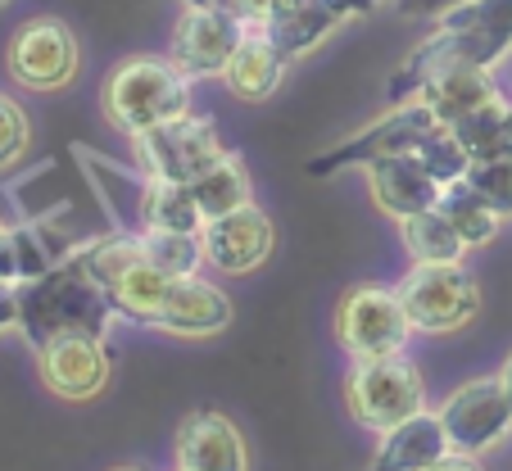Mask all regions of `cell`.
Masks as SVG:
<instances>
[{
	"instance_id": "6da1fadb",
	"label": "cell",
	"mask_w": 512,
	"mask_h": 471,
	"mask_svg": "<svg viewBox=\"0 0 512 471\" xmlns=\"http://www.w3.org/2000/svg\"><path fill=\"white\" fill-rule=\"evenodd\" d=\"M19 304V331L28 345H46L55 336H109V322L118 318L109 304L105 286L78 263V254H68L64 263L46 272V277L28 281L14 290Z\"/></svg>"
},
{
	"instance_id": "7a4b0ae2",
	"label": "cell",
	"mask_w": 512,
	"mask_h": 471,
	"mask_svg": "<svg viewBox=\"0 0 512 471\" xmlns=\"http://www.w3.org/2000/svg\"><path fill=\"white\" fill-rule=\"evenodd\" d=\"M105 114L118 132L141 136L168 118L191 114V77L159 55H132L109 73Z\"/></svg>"
},
{
	"instance_id": "3957f363",
	"label": "cell",
	"mask_w": 512,
	"mask_h": 471,
	"mask_svg": "<svg viewBox=\"0 0 512 471\" xmlns=\"http://www.w3.org/2000/svg\"><path fill=\"white\" fill-rule=\"evenodd\" d=\"M78 254V263L91 272V277L105 286L109 304H114L118 318L141 322V327H155L159 308H164V295L173 286L168 272H159L155 263L145 259L141 241L136 236H123V231H109L100 241H87Z\"/></svg>"
},
{
	"instance_id": "277c9868",
	"label": "cell",
	"mask_w": 512,
	"mask_h": 471,
	"mask_svg": "<svg viewBox=\"0 0 512 471\" xmlns=\"http://www.w3.org/2000/svg\"><path fill=\"white\" fill-rule=\"evenodd\" d=\"M345 404L349 417L368 431H395L399 422L426 413V385L422 372L404 354L390 358H358L345 376Z\"/></svg>"
},
{
	"instance_id": "5b68a950",
	"label": "cell",
	"mask_w": 512,
	"mask_h": 471,
	"mask_svg": "<svg viewBox=\"0 0 512 471\" xmlns=\"http://www.w3.org/2000/svg\"><path fill=\"white\" fill-rule=\"evenodd\" d=\"M399 299L408 308L413 331L426 336H449L463 331L481 313V286L463 263H413L399 281Z\"/></svg>"
},
{
	"instance_id": "8992f818",
	"label": "cell",
	"mask_w": 512,
	"mask_h": 471,
	"mask_svg": "<svg viewBox=\"0 0 512 471\" xmlns=\"http://www.w3.org/2000/svg\"><path fill=\"white\" fill-rule=\"evenodd\" d=\"M435 127H445V123H435V114L422 100H404V105H395L390 114H381L377 123L358 127V132H349L340 145H331L327 154L309 159V177H331V173H340V168H368V164H377V159L417 154V145H422Z\"/></svg>"
},
{
	"instance_id": "52a82bcc",
	"label": "cell",
	"mask_w": 512,
	"mask_h": 471,
	"mask_svg": "<svg viewBox=\"0 0 512 471\" xmlns=\"http://www.w3.org/2000/svg\"><path fill=\"white\" fill-rule=\"evenodd\" d=\"M413 322L399 299V290L386 286H354L336 308V340L349 358H390L404 354Z\"/></svg>"
},
{
	"instance_id": "ba28073f",
	"label": "cell",
	"mask_w": 512,
	"mask_h": 471,
	"mask_svg": "<svg viewBox=\"0 0 512 471\" xmlns=\"http://www.w3.org/2000/svg\"><path fill=\"white\" fill-rule=\"evenodd\" d=\"M132 145H136L141 173L164 177V182H195L209 164H218L223 154H232L223 145V132H218L209 118H195V114L168 118V123L132 136Z\"/></svg>"
},
{
	"instance_id": "9c48e42d",
	"label": "cell",
	"mask_w": 512,
	"mask_h": 471,
	"mask_svg": "<svg viewBox=\"0 0 512 471\" xmlns=\"http://www.w3.org/2000/svg\"><path fill=\"white\" fill-rule=\"evenodd\" d=\"M78 37L64 19H28L5 46V68L23 91H59L78 77Z\"/></svg>"
},
{
	"instance_id": "30bf717a",
	"label": "cell",
	"mask_w": 512,
	"mask_h": 471,
	"mask_svg": "<svg viewBox=\"0 0 512 471\" xmlns=\"http://www.w3.org/2000/svg\"><path fill=\"white\" fill-rule=\"evenodd\" d=\"M245 32H250V23H245L232 5H186V10L177 14L168 59H173L186 77H223L227 59L236 55Z\"/></svg>"
},
{
	"instance_id": "8fae6325",
	"label": "cell",
	"mask_w": 512,
	"mask_h": 471,
	"mask_svg": "<svg viewBox=\"0 0 512 471\" xmlns=\"http://www.w3.org/2000/svg\"><path fill=\"white\" fill-rule=\"evenodd\" d=\"M449 449L458 453H485L512 431V404L499 376H476L463 381L454 395L440 404Z\"/></svg>"
},
{
	"instance_id": "7c38bea8",
	"label": "cell",
	"mask_w": 512,
	"mask_h": 471,
	"mask_svg": "<svg viewBox=\"0 0 512 471\" xmlns=\"http://www.w3.org/2000/svg\"><path fill=\"white\" fill-rule=\"evenodd\" d=\"M200 245H204V263L227 277H245V272L263 268L277 245V227L259 204H241L232 213H218L200 227Z\"/></svg>"
},
{
	"instance_id": "4fadbf2b",
	"label": "cell",
	"mask_w": 512,
	"mask_h": 471,
	"mask_svg": "<svg viewBox=\"0 0 512 471\" xmlns=\"http://www.w3.org/2000/svg\"><path fill=\"white\" fill-rule=\"evenodd\" d=\"M499 55H508L499 41L481 37V32H458V28H440V23H435L431 37H426L422 46H413V55H408L404 64H399V73L386 82V96L395 100V105H399V100H413L435 73L458 68V64L490 68Z\"/></svg>"
},
{
	"instance_id": "5bb4252c",
	"label": "cell",
	"mask_w": 512,
	"mask_h": 471,
	"mask_svg": "<svg viewBox=\"0 0 512 471\" xmlns=\"http://www.w3.org/2000/svg\"><path fill=\"white\" fill-rule=\"evenodd\" d=\"M37 372L59 399H96L109 385V349L100 336H55L37 345Z\"/></svg>"
},
{
	"instance_id": "9a60e30c",
	"label": "cell",
	"mask_w": 512,
	"mask_h": 471,
	"mask_svg": "<svg viewBox=\"0 0 512 471\" xmlns=\"http://www.w3.org/2000/svg\"><path fill=\"white\" fill-rule=\"evenodd\" d=\"M78 164L87 173V186L96 191L100 209H105L109 227L123 231V236H136L141 241L145 231V195H150V173H132V168L114 164L96 150H78Z\"/></svg>"
},
{
	"instance_id": "2e32d148",
	"label": "cell",
	"mask_w": 512,
	"mask_h": 471,
	"mask_svg": "<svg viewBox=\"0 0 512 471\" xmlns=\"http://www.w3.org/2000/svg\"><path fill=\"white\" fill-rule=\"evenodd\" d=\"M232 313L236 308L227 299V290H218L200 272H191V277H173L155 327L168 331V336H218V331L232 327Z\"/></svg>"
},
{
	"instance_id": "e0dca14e",
	"label": "cell",
	"mask_w": 512,
	"mask_h": 471,
	"mask_svg": "<svg viewBox=\"0 0 512 471\" xmlns=\"http://www.w3.org/2000/svg\"><path fill=\"white\" fill-rule=\"evenodd\" d=\"M177 467L186 471H250L245 440L223 413L195 408L177 431Z\"/></svg>"
},
{
	"instance_id": "ac0fdd59",
	"label": "cell",
	"mask_w": 512,
	"mask_h": 471,
	"mask_svg": "<svg viewBox=\"0 0 512 471\" xmlns=\"http://www.w3.org/2000/svg\"><path fill=\"white\" fill-rule=\"evenodd\" d=\"M363 173H368V195H372V204H377L386 218H395V222L413 218V213L435 209L440 191H445V186H440L422 164H417V154L377 159V164H368Z\"/></svg>"
},
{
	"instance_id": "d6986e66",
	"label": "cell",
	"mask_w": 512,
	"mask_h": 471,
	"mask_svg": "<svg viewBox=\"0 0 512 471\" xmlns=\"http://www.w3.org/2000/svg\"><path fill=\"white\" fill-rule=\"evenodd\" d=\"M449 453V435L440 413H417L381 435L368 471H431Z\"/></svg>"
},
{
	"instance_id": "ffe728a7",
	"label": "cell",
	"mask_w": 512,
	"mask_h": 471,
	"mask_svg": "<svg viewBox=\"0 0 512 471\" xmlns=\"http://www.w3.org/2000/svg\"><path fill=\"white\" fill-rule=\"evenodd\" d=\"M281 77H286V55L272 46V37L263 28H250L245 41L236 46V55L227 59L223 68V82L236 100L245 105H263V100L277 96Z\"/></svg>"
},
{
	"instance_id": "44dd1931",
	"label": "cell",
	"mask_w": 512,
	"mask_h": 471,
	"mask_svg": "<svg viewBox=\"0 0 512 471\" xmlns=\"http://www.w3.org/2000/svg\"><path fill=\"white\" fill-rule=\"evenodd\" d=\"M494 96H499V87H494L490 68H481V64H458V68H445V73H435L413 100H422V105L435 114V123L449 127V123H458L463 114H472L476 105H485V100H494Z\"/></svg>"
},
{
	"instance_id": "7402d4cb",
	"label": "cell",
	"mask_w": 512,
	"mask_h": 471,
	"mask_svg": "<svg viewBox=\"0 0 512 471\" xmlns=\"http://www.w3.org/2000/svg\"><path fill=\"white\" fill-rule=\"evenodd\" d=\"M340 14L331 10L327 0H295V5H286L281 14H272L268 23H259L263 32L272 37V46L281 50L286 59L295 55H309V50H318L322 41L331 37V32L340 28Z\"/></svg>"
},
{
	"instance_id": "603a6c76",
	"label": "cell",
	"mask_w": 512,
	"mask_h": 471,
	"mask_svg": "<svg viewBox=\"0 0 512 471\" xmlns=\"http://www.w3.org/2000/svg\"><path fill=\"white\" fill-rule=\"evenodd\" d=\"M73 254V250H68ZM68 254L55 250L50 231L37 227V222H23V227H5L0 231V281L5 286H28V281L46 277L55 263H64Z\"/></svg>"
},
{
	"instance_id": "cb8c5ba5",
	"label": "cell",
	"mask_w": 512,
	"mask_h": 471,
	"mask_svg": "<svg viewBox=\"0 0 512 471\" xmlns=\"http://www.w3.org/2000/svg\"><path fill=\"white\" fill-rule=\"evenodd\" d=\"M435 209L449 218V227L458 231V241L467 245V250H481V245H490L494 236H499L503 218L485 204V195L476 191L467 177H458V182H449L445 191H440V200H435Z\"/></svg>"
},
{
	"instance_id": "d4e9b609",
	"label": "cell",
	"mask_w": 512,
	"mask_h": 471,
	"mask_svg": "<svg viewBox=\"0 0 512 471\" xmlns=\"http://www.w3.org/2000/svg\"><path fill=\"white\" fill-rule=\"evenodd\" d=\"M454 141L463 145L467 159H494V154L512 150V100L494 96L485 105H476L472 114H463L458 123H449Z\"/></svg>"
},
{
	"instance_id": "484cf974",
	"label": "cell",
	"mask_w": 512,
	"mask_h": 471,
	"mask_svg": "<svg viewBox=\"0 0 512 471\" xmlns=\"http://www.w3.org/2000/svg\"><path fill=\"white\" fill-rule=\"evenodd\" d=\"M195 195V204H200L204 222L218 218V213H232L241 209V204H250V173H245V164L236 159V154H223L218 164H209L195 182H186Z\"/></svg>"
},
{
	"instance_id": "4316f807",
	"label": "cell",
	"mask_w": 512,
	"mask_h": 471,
	"mask_svg": "<svg viewBox=\"0 0 512 471\" xmlns=\"http://www.w3.org/2000/svg\"><path fill=\"white\" fill-rule=\"evenodd\" d=\"M399 236H404V250L413 263H463V254H467V245L458 241V231L449 227V218L440 209L404 218L399 222Z\"/></svg>"
},
{
	"instance_id": "83f0119b",
	"label": "cell",
	"mask_w": 512,
	"mask_h": 471,
	"mask_svg": "<svg viewBox=\"0 0 512 471\" xmlns=\"http://www.w3.org/2000/svg\"><path fill=\"white\" fill-rule=\"evenodd\" d=\"M145 227L150 231H195V236H200L204 213H200V204H195L191 186L150 177V195H145Z\"/></svg>"
},
{
	"instance_id": "f1b7e54d",
	"label": "cell",
	"mask_w": 512,
	"mask_h": 471,
	"mask_svg": "<svg viewBox=\"0 0 512 471\" xmlns=\"http://www.w3.org/2000/svg\"><path fill=\"white\" fill-rule=\"evenodd\" d=\"M141 250H145V259L155 263L159 272H168V277H191L204 263V245L195 231H145Z\"/></svg>"
},
{
	"instance_id": "f546056e",
	"label": "cell",
	"mask_w": 512,
	"mask_h": 471,
	"mask_svg": "<svg viewBox=\"0 0 512 471\" xmlns=\"http://www.w3.org/2000/svg\"><path fill=\"white\" fill-rule=\"evenodd\" d=\"M435 23L458 32H481V37L499 41L503 50H512V0H467V5L449 10L445 19Z\"/></svg>"
},
{
	"instance_id": "4dcf8cb0",
	"label": "cell",
	"mask_w": 512,
	"mask_h": 471,
	"mask_svg": "<svg viewBox=\"0 0 512 471\" xmlns=\"http://www.w3.org/2000/svg\"><path fill=\"white\" fill-rule=\"evenodd\" d=\"M467 182L485 195V204L499 218H512V150L494 154V159H472L467 164Z\"/></svg>"
},
{
	"instance_id": "1f68e13d",
	"label": "cell",
	"mask_w": 512,
	"mask_h": 471,
	"mask_svg": "<svg viewBox=\"0 0 512 471\" xmlns=\"http://www.w3.org/2000/svg\"><path fill=\"white\" fill-rule=\"evenodd\" d=\"M417 164H422L440 186H449V182H458V177H467V164H472V159L463 154V145L454 141L449 127H435V132L417 145Z\"/></svg>"
},
{
	"instance_id": "d6a6232c",
	"label": "cell",
	"mask_w": 512,
	"mask_h": 471,
	"mask_svg": "<svg viewBox=\"0 0 512 471\" xmlns=\"http://www.w3.org/2000/svg\"><path fill=\"white\" fill-rule=\"evenodd\" d=\"M28 145H32V123H28V114H23V105L10 96H0V173L19 168Z\"/></svg>"
},
{
	"instance_id": "836d02e7",
	"label": "cell",
	"mask_w": 512,
	"mask_h": 471,
	"mask_svg": "<svg viewBox=\"0 0 512 471\" xmlns=\"http://www.w3.org/2000/svg\"><path fill=\"white\" fill-rule=\"evenodd\" d=\"M458 5H467V0H395V10L404 19H445Z\"/></svg>"
},
{
	"instance_id": "e575fe53",
	"label": "cell",
	"mask_w": 512,
	"mask_h": 471,
	"mask_svg": "<svg viewBox=\"0 0 512 471\" xmlns=\"http://www.w3.org/2000/svg\"><path fill=\"white\" fill-rule=\"evenodd\" d=\"M286 5H295V0H232V10L241 14L250 28H259V23H268L272 14H281Z\"/></svg>"
},
{
	"instance_id": "d590c367",
	"label": "cell",
	"mask_w": 512,
	"mask_h": 471,
	"mask_svg": "<svg viewBox=\"0 0 512 471\" xmlns=\"http://www.w3.org/2000/svg\"><path fill=\"white\" fill-rule=\"evenodd\" d=\"M431 471H485L481 462H476V453H458V449H449L445 458L435 462Z\"/></svg>"
},
{
	"instance_id": "8d00e7d4",
	"label": "cell",
	"mask_w": 512,
	"mask_h": 471,
	"mask_svg": "<svg viewBox=\"0 0 512 471\" xmlns=\"http://www.w3.org/2000/svg\"><path fill=\"white\" fill-rule=\"evenodd\" d=\"M19 327V304H14V286H5L0 281V331Z\"/></svg>"
},
{
	"instance_id": "74e56055",
	"label": "cell",
	"mask_w": 512,
	"mask_h": 471,
	"mask_svg": "<svg viewBox=\"0 0 512 471\" xmlns=\"http://www.w3.org/2000/svg\"><path fill=\"white\" fill-rule=\"evenodd\" d=\"M331 10L340 14V19H358V14H372L381 5V0H327Z\"/></svg>"
},
{
	"instance_id": "f35d334b",
	"label": "cell",
	"mask_w": 512,
	"mask_h": 471,
	"mask_svg": "<svg viewBox=\"0 0 512 471\" xmlns=\"http://www.w3.org/2000/svg\"><path fill=\"white\" fill-rule=\"evenodd\" d=\"M499 381H503V390H508V404H512V354H508V363H503Z\"/></svg>"
},
{
	"instance_id": "ab89813d",
	"label": "cell",
	"mask_w": 512,
	"mask_h": 471,
	"mask_svg": "<svg viewBox=\"0 0 512 471\" xmlns=\"http://www.w3.org/2000/svg\"><path fill=\"white\" fill-rule=\"evenodd\" d=\"M114 471H141V467H114Z\"/></svg>"
},
{
	"instance_id": "60d3db41",
	"label": "cell",
	"mask_w": 512,
	"mask_h": 471,
	"mask_svg": "<svg viewBox=\"0 0 512 471\" xmlns=\"http://www.w3.org/2000/svg\"><path fill=\"white\" fill-rule=\"evenodd\" d=\"M0 231H5V218H0Z\"/></svg>"
},
{
	"instance_id": "b9f144b4",
	"label": "cell",
	"mask_w": 512,
	"mask_h": 471,
	"mask_svg": "<svg viewBox=\"0 0 512 471\" xmlns=\"http://www.w3.org/2000/svg\"><path fill=\"white\" fill-rule=\"evenodd\" d=\"M0 5H10V0H0Z\"/></svg>"
},
{
	"instance_id": "7bdbcfd3",
	"label": "cell",
	"mask_w": 512,
	"mask_h": 471,
	"mask_svg": "<svg viewBox=\"0 0 512 471\" xmlns=\"http://www.w3.org/2000/svg\"><path fill=\"white\" fill-rule=\"evenodd\" d=\"M177 471H186V467H177Z\"/></svg>"
}]
</instances>
